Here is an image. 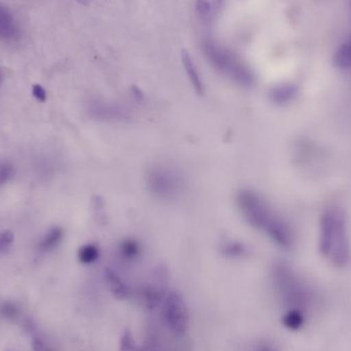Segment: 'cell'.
Returning a JSON list of instances; mask_svg holds the SVG:
<instances>
[{
	"instance_id": "obj_16",
	"label": "cell",
	"mask_w": 351,
	"mask_h": 351,
	"mask_svg": "<svg viewBox=\"0 0 351 351\" xmlns=\"http://www.w3.org/2000/svg\"><path fill=\"white\" fill-rule=\"evenodd\" d=\"M16 33L14 21L5 8L0 6V35L5 38H10Z\"/></svg>"
},
{
	"instance_id": "obj_6",
	"label": "cell",
	"mask_w": 351,
	"mask_h": 351,
	"mask_svg": "<svg viewBox=\"0 0 351 351\" xmlns=\"http://www.w3.org/2000/svg\"><path fill=\"white\" fill-rule=\"evenodd\" d=\"M165 323L173 334L183 336L189 325V315L187 306L181 295L177 292H170L165 299L162 308Z\"/></svg>"
},
{
	"instance_id": "obj_12",
	"label": "cell",
	"mask_w": 351,
	"mask_h": 351,
	"mask_svg": "<svg viewBox=\"0 0 351 351\" xmlns=\"http://www.w3.org/2000/svg\"><path fill=\"white\" fill-rule=\"evenodd\" d=\"M119 257L125 261L132 262L141 256V245L134 239H125L119 245Z\"/></svg>"
},
{
	"instance_id": "obj_17",
	"label": "cell",
	"mask_w": 351,
	"mask_h": 351,
	"mask_svg": "<svg viewBox=\"0 0 351 351\" xmlns=\"http://www.w3.org/2000/svg\"><path fill=\"white\" fill-rule=\"evenodd\" d=\"M99 258H100V250L93 243L84 245L78 251V259L82 264L95 263Z\"/></svg>"
},
{
	"instance_id": "obj_2",
	"label": "cell",
	"mask_w": 351,
	"mask_h": 351,
	"mask_svg": "<svg viewBox=\"0 0 351 351\" xmlns=\"http://www.w3.org/2000/svg\"><path fill=\"white\" fill-rule=\"evenodd\" d=\"M319 250L322 256L337 267L350 261V247L346 213L341 206L330 204L319 221Z\"/></svg>"
},
{
	"instance_id": "obj_5",
	"label": "cell",
	"mask_w": 351,
	"mask_h": 351,
	"mask_svg": "<svg viewBox=\"0 0 351 351\" xmlns=\"http://www.w3.org/2000/svg\"><path fill=\"white\" fill-rule=\"evenodd\" d=\"M274 282L285 301L292 309L311 308L315 303V294L296 272L284 263L278 264L274 270Z\"/></svg>"
},
{
	"instance_id": "obj_24",
	"label": "cell",
	"mask_w": 351,
	"mask_h": 351,
	"mask_svg": "<svg viewBox=\"0 0 351 351\" xmlns=\"http://www.w3.org/2000/svg\"><path fill=\"white\" fill-rule=\"evenodd\" d=\"M259 351H274V350H272V348H270V346H261V348H259Z\"/></svg>"
},
{
	"instance_id": "obj_3",
	"label": "cell",
	"mask_w": 351,
	"mask_h": 351,
	"mask_svg": "<svg viewBox=\"0 0 351 351\" xmlns=\"http://www.w3.org/2000/svg\"><path fill=\"white\" fill-rule=\"evenodd\" d=\"M204 55L210 65L235 84L250 88L255 82L252 70L239 59L232 51L221 47L212 39H206L202 45Z\"/></svg>"
},
{
	"instance_id": "obj_10",
	"label": "cell",
	"mask_w": 351,
	"mask_h": 351,
	"mask_svg": "<svg viewBox=\"0 0 351 351\" xmlns=\"http://www.w3.org/2000/svg\"><path fill=\"white\" fill-rule=\"evenodd\" d=\"M182 62H183V66L185 68L188 78H189L190 84L193 86L196 94L199 95V96H204V82H202V77H200L199 73H198L197 69H196L193 60L191 59L187 51L182 53Z\"/></svg>"
},
{
	"instance_id": "obj_4",
	"label": "cell",
	"mask_w": 351,
	"mask_h": 351,
	"mask_svg": "<svg viewBox=\"0 0 351 351\" xmlns=\"http://www.w3.org/2000/svg\"><path fill=\"white\" fill-rule=\"evenodd\" d=\"M148 191L160 202H175L185 191L183 173L170 164L152 165L146 172Z\"/></svg>"
},
{
	"instance_id": "obj_18",
	"label": "cell",
	"mask_w": 351,
	"mask_h": 351,
	"mask_svg": "<svg viewBox=\"0 0 351 351\" xmlns=\"http://www.w3.org/2000/svg\"><path fill=\"white\" fill-rule=\"evenodd\" d=\"M0 315L8 319H14L20 315L18 305L12 302H5L0 306Z\"/></svg>"
},
{
	"instance_id": "obj_8",
	"label": "cell",
	"mask_w": 351,
	"mask_h": 351,
	"mask_svg": "<svg viewBox=\"0 0 351 351\" xmlns=\"http://www.w3.org/2000/svg\"><path fill=\"white\" fill-rule=\"evenodd\" d=\"M298 96V88L296 84L285 82L278 84L269 90V100L278 106H286L290 104Z\"/></svg>"
},
{
	"instance_id": "obj_23",
	"label": "cell",
	"mask_w": 351,
	"mask_h": 351,
	"mask_svg": "<svg viewBox=\"0 0 351 351\" xmlns=\"http://www.w3.org/2000/svg\"><path fill=\"white\" fill-rule=\"evenodd\" d=\"M32 93L33 96L40 102H45V100H47V92L40 84H34L32 88Z\"/></svg>"
},
{
	"instance_id": "obj_25",
	"label": "cell",
	"mask_w": 351,
	"mask_h": 351,
	"mask_svg": "<svg viewBox=\"0 0 351 351\" xmlns=\"http://www.w3.org/2000/svg\"><path fill=\"white\" fill-rule=\"evenodd\" d=\"M350 10H351V0H350Z\"/></svg>"
},
{
	"instance_id": "obj_15",
	"label": "cell",
	"mask_w": 351,
	"mask_h": 351,
	"mask_svg": "<svg viewBox=\"0 0 351 351\" xmlns=\"http://www.w3.org/2000/svg\"><path fill=\"white\" fill-rule=\"evenodd\" d=\"M282 324L285 327L292 330V331L300 330L305 324L304 311H299V309H290L285 313L284 317H282Z\"/></svg>"
},
{
	"instance_id": "obj_11",
	"label": "cell",
	"mask_w": 351,
	"mask_h": 351,
	"mask_svg": "<svg viewBox=\"0 0 351 351\" xmlns=\"http://www.w3.org/2000/svg\"><path fill=\"white\" fill-rule=\"evenodd\" d=\"M221 253L230 259H241L249 255V247L239 241H226L221 245Z\"/></svg>"
},
{
	"instance_id": "obj_1",
	"label": "cell",
	"mask_w": 351,
	"mask_h": 351,
	"mask_svg": "<svg viewBox=\"0 0 351 351\" xmlns=\"http://www.w3.org/2000/svg\"><path fill=\"white\" fill-rule=\"evenodd\" d=\"M237 204L245 220L267 235L282 250L292 249L295 234L292 227L256 191L243 189L237 193Z\"/></svg>"
},
{
	"instance_id": "obj_13",
	"label": "cell",
	"mask_w": 351,
	"mask_h": 351,
	"mask_svg": "<svg viewBox=\"0 0 351 351\" xmlns=\"http://www.w3.org/2000/svg\"><path fill=\"white\" fill-rule=\"evenodd\" d=\"M334 64L341 70L351 69V35L336 49Z\"/></svg>"
},
{
	"instance_id": "obj_20",
	"label": "cell",
	"mask_w": 351,
	"mask_h": 351,
	"mask_svg": "<svg viewBox=\"0 0 351 351\" xmlns=\"http://www.w3.org/2000/svg\"><path fill=\"white\" fill-rule=\"evenodd\" d=\"M14 233L12 231H4L0 234V255L6 253L14 243Z\"/></svg>"
},
{
	"instance_id": "obj_19",
	"label": "cell",
	"mask_w": 351,
	"mask_h": 351,
	"mask_svg": "<svg viewBox=\"0 0 351 351\" xmlns=\"http://www.w3.org/2000/svg\"><path fill=\"white\" fill-rule=\"evenodd\" d=\"M121 351H144L141 346H136L133 337L129 331H125V335L123 336L121 339Z\"/></svg>"
},
{
	"instance_id": "obj_21",
	"label": "cell",
	"mask_w": 351,
	"mask_h": 351,
	"mask_svg": "<svg viewBox=\"0 0 351 351\" xmlns=\"http://www.w3.org/2000/svg\"><path fill=\"white\" fill-rule=\"evenodd\" d=\"M14 167L8 162H0V185L5 184L14 175Z\"/></svg>"
},
{
	"instance_id": "obj_7",
	"label": "cell",
	"mask_w": 351,
	"mask_h": 351,
	"mask_svg": "<svg viewBox=\"0 0 351 351\" xmlns=\"http://www.w3.org/2000/svg\"><path fill=\"white\" fill-rule=\"evenodd\" d=\"M88 113L92 119L104 123H121L129 117L125 107L105 101H92L88 104Z\"/></svg>"
},
{
	"instance_id": "obj_9",
	"label": "cell",
	"mask_w": 351,
	"mask_h": 351,
	"mask_svg": "<svg viewBox=\"0 0 351 351\" xmlns=\"http://www.w3.org/2000/svg\"><path fill=\"white\" fill-rule=\"evenodd\" d=\"M105 280H106L107 286L111 291L114 297L117 299L128 298L129 297L130 291L123 278L112 268L107 267L105 269Z\"/></svg>"
},
{
	"instance_id": "obj_22",
	"label": "cell",
	"mask_w": 351,
	"mask_h": 351,
	"mask_svg": "<svg viewBox=\"0 0 351 351\" xmlns=\"http://www.w3.org/2000/svg\"><path fill=\"white\" fill-rule=\"evenodd\" d=\"M32 348L33 351H51L45 346V341L36 334H32Z\"/></svg>"
},
{
	"instance_id": "obj_14",
	"label": "cell",
	"mask_w": 351,
	"mask_h": 351,
	"mask_svg": "<svg viewBox=\"0 0 351 351\" xmlns=\"http://www.w3.org/2000/svg\"><path fill=\"white\" fill-rule=\"evenodd\" d=\"M64 231L61 227H53L41 239L38 245L39 251L41 253L53 251L61 243Z\"/></svg>"
}]
</instances>
